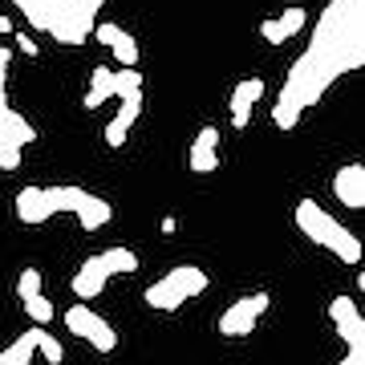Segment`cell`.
I'll use <instances>...</instances> for the list:
<instances>
[{
  "label": "cell",
  "instance_id": "obj_1",
  "mask_svg": "<svg viewBox=\"0 0 365 365\" xmlns=\"http://www.w3.org/2000/svg\"><path fill=\"white\" fill-rule=\"evenodd\" d=\"M365 66V0H333L317 16L313 41L288 69L272 106L276 130H292L300 114L333 90V81Z\"/></svg>",
  "mask_w": 365,
  "mask_h": 365
},
{
  "label": "cell",
  "instance_id": "obj_2",
  "mask_svg": "<svg viewBox=\"0 0 365 365\" xmlns=\"http://www.w3.org/2000/svg\"><path fill=\"white\" fill-rule=\"evenodd\" d=\"M292 223L313 240L317 248L333 252L341 264H361V240H357L345 223L333 220L317 199H300L297 207H292Z\"/></svg>",
  "mask_w": 365,
  "mask_h": 365
},
{
  "label": "cell",
  "instance_id": "obj_3",
  "mask_svg": "<svg viewBox=\"0 0 365 365\" xmlns=\"http://www.w3.org/2000/svg\"><path fill=\"white\" fill-rule=\"evenodd\" d=\"M199 292H207V272L195 268V264H179V268H170L163 280H155L146 288L143 300H146V309H155V313H175V309H182Z\"/></svg>",
  "mask_w": 365,
  "mask_h": 365
},
{
  "label": "cell",
  "instance_id": "obj_4",
  "mask_svg": "<svg viewBox=\"0 0 365 365\" xmlns=\"http://www.w3.org/2000/svg\"><path fill=\"white\" fill-rule=\"evenodd\" d=\"M98 13H102V0H57L45 33H53V41L61 45H86L90 29L98 25Z\"/></svg>",
  "mask_w": 365,
  "mask_h": 365
},
{
  "label": "cell",
  "instance_id": "obj_5",
  "mask_svg": "<svg viewBox=\"0 0 365 365\" xmlns=\"http://www.w3.org/2000/svg\"><path fill=\"white\" fill-rule=\"evenodd\" d=\"M45 195H49L53 211H73L86 232H98V227H106V223L114 220V207H110L106 199L81 191V187H66V182H57V187H45Z\"/></svg>",
  "mask_w": 365,
  "mask_h": 365
},
{
  "label": "cell",
  "instance_id": "obj_6",
  "mask_svg": "<svg viewBox=\"0 0 365 365\" xmlns=\"http://www.w3.org/2000/svg\"><path fill=\"white\" fill-rule=\"evenodd\" d=\"M29 143H37V130H33V122H25V118L13 110L9 90H4V81H0V170L21 167V155H25Z\"/></svg>",
  "mask_w": 365,
  "mask_h": 365
},
{
  "label": "cell",
  "instance_id": "obj_7",
  "mask_svg": "<svg viewBox=\"0 0 365 365\" xmlns=\"http://www.w3.org/2000/svg\"><path fill=\"white\" fill-rule=\"evenodd\" d=\"M66 329L73 333V337L90 341L98 353H114V349H118L114 325H110L106 317H98V309H86V300H81V304H69V309H66Z\"/></svg>",
  "mask_w": 365,
  "mask_h": 365
},
{
  "label": "cell",
  "instance_id": "obj_8",
  "mask_svg": "<svg viewBox=\"0 0 365 365\" xmlns=\"http://www.w3.org/2000/svg\"><path fill=\"white\" fill-rule=\"evenodd\" d=\"M268 304H272V297L268 292H252V297H240L235 304H227L220 317V333L223 337H252V329L260 325V317L268 313Z\"/></svg>",
  "mask_w": 365,
  "mask_h": 365
},
{
  "label": "cell",
  "instance_id": "obj_9",
  "mask_svg": "<svg viewBox=\"0 0 365 365\" xmlns=\"http://www.w3.org/2000/svg\"><path fill=\"white\" fill-rule=\"evenodd\" d=\"M329 321L337 329V337L345 341L349 353H365V317L353 297H333L329 300Z\"/></svg>",
  "mask_w": 365,
  "mask_h": 365
},
{
  "label": "cell",
  "instance_id": "obj_10",
  "mask_svg": "<svg viewBox=\"0 0 365 365\" xmlns=\"http://www.w3.org/2000/svg\"><path fill=\"white\" fill-rule=\"evenodd\" d=\"M333 195L345 203L349 211H361L365 207V167L361 163H349L333 175Z\"/></svg>",
  "mask_w": 365,
  "mask_h": 365
},
{
  "label": "cell",
  "instance_id": "obj_11",
  "mask_svg": "<svg viewBox=\"0 0 365 365\" xmlns=\"http://www.w3.org/2000/svg\"><path fill=\"white\" fill-rule=\"evenodd\" d=\"M260 98H264V81L260 78H244L232 90L227 110H232V126H235V130H244V126L252 122V110H256V102H260Z\"/></svg>",
  "mask_w": 365,
  "mask_h": 365
},
{
  "label": "cell",
  "instance_id": "obj_12",
  "mask_svg": "<svg viewBox=\"0 0 365 365\" xmlns=\"http://www.w3.org/2000/svg\"><path fill=\"white\" fill-rule=\"evenodd\" d=\"M110 284V272H106L102 256H90V260H81V268L73 272V280H69V288H73V297L78 300H93L102 297V288Z\"/></svg>",
  "mask_w": 365,
  "mask_h": 365
},
{
  "label": "cell",
  "instance_id": "obj_13",
  "mask_svg": "<svg viewBox=\"0 0 365 365\" xmlns=\"http://www.w3.org/2000/svg\"><path fill=\"white\" fill-rule=\"evenodd\" d=\"M53 215H57V211H53L45 187H21V191H16V220L21 223L37 227V223H49Z\"/></svg>",
  "mask_w": 365,
  "mask_h": 365
},
{
  "label": "cell",
  "instance_id": "obj_14",
  "mask_svg": "<svg viewBox=\"0 0 365 365\" xmlns=\"http://www.w3.org/2000/svg\"><path fill=\"white\" fill-rule=\"evenodd\" d=\"M138 114H143V90L130 93V98H122V110H118L110 122H106V146H126V138H130V126L138 122Z\"/></svg>",
  "mask_w": 365,
  "mask_h": 365
},
{
  "label": "cell",
  "instance_id": "obj_15",
  "mask_svg": "<svg viewBox=\"0 0 365 365\" xmlns=\"http://www.w3.org/2000/svg\"><path fill=\"white\" fill-rule=\"evenodd\" d=\"M220 167V130L215 126H203L191 143V170L195 175H211Z\"/></svg>",
  "mask_w": 365,
  "mask_h": 365
},
{
  "label": "cell",
  "instance_id": "obj_16",
  "mask_svg": "<svg viewBox=\"0 0 365 365\" xmlns=\"http://www.w3.org/2000/svg\"><path fill=\"white\" fill-rule=\"evenodd\" d=\"M33 353H37V329L21 333L9 349H0V365H29L33 361Z\"/></svg>",
  "mask_w": 365,
  "mask_h": 365
},
{
  "label": "cell",
  "instance_id": "obj_17",
  "mask_svg": "<svg viewBox=\"0 0 365 365\" xmlns=\"http://www.w3.org/2000/svg\"><path fill=\"white\" fill-rule=\"evenodd\" d=\"M114 98V73L110 69H93V78H90V93H86V110H98L102 102H110Z\"/></svg>",
  "mask_w": 365,
  "mask_h": 365
},
{
  "label": "cell",
  "instance_id": "obj_18",
  "mask_svg": "<svg viewBox=\"0 0 365 365\" xmlns=\"http://www.w3.org/2000/svg\"><path fill=\"white\" fill-rule=\"evenodd\" d=\"M13 4L33 29H49V16H53V9H57V0H13Z\"/></svg>",
  "mask_w": 365,
  "mask_h": 365
},
{
  "label": "cell",
  "instance_id": "obj_19",
  "mask_svg": "<svg viewBox=\"0 0 365 365\" xmlns=\"http://www.w3.org/2000/svg\"><path fill=\"white\" fill-rule=\"evenodd\" d=\"M102 264H106V272H110V276H130V272H138V256H134L130 248H106V252H102Z\"/></svg>",
  "mask_w": 365,
  "mask_h": 365
},
{
  "label": "cell",
  "instance_id": "obj_20",
  "mask_svg": "<svg viewBox=\"0 0 365 365\" xmlns=\"http://www.w3.org/2000/svg\"><path fill=\"white\" fill-rule=\"evenodd\" d=\"M21 304H25V313H29V321H33V325H49L53 313H57V309H53V300L45 297V292H33V297H25Z\"/></svg>",
  "mask_w": 365,
  "mask_h": 365
},
{
  "label": "cell",
  "instance_id": "obj_21",
  "mask_svg": "<svg viewBox=\"0 0 365 365\" xmlns=\"http://www.w3.org/2000/svg\"><path fill=\"white\" fill-rule=\"evenodd\" d=\"M33 329H37V353H41V357H45L49 365H61V361H66V349H61V341L49 337V333H45V325H33Z\"/></svg>",
  "mask_w": 365,
  "mask_h": 365
},
{
  "label": "cell",
  "instance_id": "obj_22",
  "mask_svg": "<svg viewBox=\"0 0 365 365\" xmlns=\"http://www.w3.org/2000/svg\"><path fill=\"white\" fill-rule=\"evenodd\" d=\"M143 90V73L134 66H122V73H114V98H130Z\"/></svg>",
  "mask_w": 365,
  "mask_h": 365
},
{
  "label": "cell",
  "instance_id": "obj_23",
  "mask_svg": "<svg viewBox=\"0 0 365 365\" xmlns=\"http://www.w3.org/2000/svg\"><path fill=\"white\" fill-rule=\"evenodd\" d=\"M110 49H114V57L122 61V66H138V41H134L130 33H126V29L118 33V41L110 45Z\"/></svg>",
  "mask_w": 365,
  "mask_h": 365
},
{
  "label": "cell",
  "instance_id": "obj_24",
  "mask_svg": "<svg viewBox=\"0 0 365 365\" xmlns=\"http://www.w3.org/2000/svg\"><path fill=\"white\" fill-rule=\"evenodd\" d=\"M304 21H309V13L304 9H284V13L276 16V29H280V37H292V33H300L304 29Z\"/></svg>",
  "mask_w": 365,
  "mask_h": 365
},
{
  "label": "cell",
  "instance_id": "obj_25",
  "mask_svg": "<svg viewBox=\"0 0 365 365\" xmlns=\"http://www.w3.org/2000/svg\"><path fill=\"white\" fill-rule=\"evenodd\" d=\"M33 292H41V272L37 268H25V272L16 276V297L25 300V297H33Z\"/></svg>",
  "mask_w": 365,
  "mask_h": 365
},
{
  "label": "cell",
  "instance_id": "obj_26",
  "mask_svg": "<svg viewBox=\"0 0 365 365\" xmlns=\"http://www.w3.org/2000/svg\"><path fill=\"white\" fill-rule=\"evenodd\" d=\"M118 33H122V29L110 25V21H102V25H93V29H90V37L98 41V45H106V49H110V45L118 41Z\"/></svg>",
  "mask_w": 365,
  "mask_h": 365
},
{
  "label": "cell",
  "instance_id": "obj_27",
  "mask_svg": "<svg viewBox=\"0 0 365 365\" xmlns=\"http://www.w3.org/2000/svg\"><path fill=\"white\" fill-rule=\"evenodd\" d=\"M16 49L29 53V57H37V41L29 37V33H16Z\"/></svg>",
  "mask_w": 365,
  "mask_h": 365
},
{
  "label": "cell",
  "instance_id": "obj_28",
  "mask_svg": "<svg viewBox=\"0 0 365 365\" xmlns=\"http://www.w3.org/2000/svg\"><path fill=\"white\" fill-rule=\"evenodd\" d=\"M9 61H13V49H0V81H4V73H9Z\"/></svg>",
  "mask_w": 365,
  "mask_h": 365
},
{
  "label": "cell",
  "instance_id": "obj_29",
  "mask_svg": "<svg viewBox=\"0 0 365 365\" xmlns=\"http://www.w3.org/2000/svg\"><path fill=\"white\" fill-rule=\"evenodd\" d=\"M337 365H365V353H345Z\"/></svg>",
  "mask_w": 365,
  "mask_h": 365
}]
</instances>
